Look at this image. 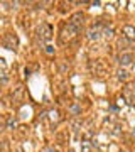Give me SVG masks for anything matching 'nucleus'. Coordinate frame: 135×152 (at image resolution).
<instances>
[{
	"label": "nucleus",
	"mask_w": 135,
	"mask_h": 152,
	"mask_svg": "<svg viewBox=\"0 0 135 152\" xmlns=\"http://www.w3.org/2000/svg\"><path fill=\"white\" fill-rule=\"evenodd\" d=\"M81 32V27H78L76 24H73V22L68 21L66 26H63V29H61V34H59V41L63 42V44H66V42L73 41L76 36Z\"/></svg>",
	"instance_id": "f257e3e1"
},
{
	"label": "nucleus",
	"mask_w": 135,
	"mask_h": 152,
	"mask_svg": "<svg viewBox=\"0 0 135 152\" xmlns=\"http://www.w3.org/2000/svg\"><path fill=\"white\" fill-rule=\"evenodd\" d=\"M51 37H53V26L47 24V22H42L39 27H37V31H36V39H37V42H39V44H44V42H47Z\"/></svg>",
	"instance_id": "f03ea898"
},
{
	"label": "nucleus",
	"mask_w": 135,
	"mask_h": 152,
	"mask_svg": "<svg viewBox=\"0 0 135 152\" xmlns=\"http://www.w3.org/2000/svg\"><path fill=\"white\" fill-rule=\"evenodd\" d=\"M2 44H4V48L10 49V51H17V48H19V37H17V34H14V32H7L4 36Z\"/></svg>",
	"instance_id": "7ed1b4c3"
},
{
	"label": "nucleus",
	"mask_w": 135,
	"mask_h": 152,
	"mask_svg": "<svg viewBox=\"0 0 135 152\" xmlns=\"http://www.w3.org/2000/svg\"><path fill=\"white\" fill-rule=\"evenodd\" d=\"M122 97L128 105H135V83H127L122 90Z\"/></svg>",
	"instance_id": "20e7f679"
},
{
	"label": "nucleus",
	"mask_w": 135,
	"mask_h": 152,
	"mask_svg": "<svg viewBox=\"0 0 135 152\" xmlns=\"http://www.w3.org/2000/svg\"><path fill=\"white\" fill-rule=\"evenodd\" d=\"M108 69H110V68H108L101 59L91 63V73H93V76H96V78H103V76L108 73Z\"/></svg>",
	"instance_id": "39448f33"
},
{
	"label": "nucleus",
	"mask_w": 135,
	"mask_h": 152,
	"mask_svg": "<svg viewBox=\"0 0 135 152\" xmlns=\"http://www.w3.org/2000/svg\"><path fill=\"white\" fill-rule=\"evenodd\" d=\"M103 32H105V26H103L101 22H98L96 26H93V27L88 31V39H90V41H98Z\"/></svg>",
	"instance_id": "423d86ee"
},
{
	"label": "nucleus",
	"mask_w": 135,
	"mask_h": 152,
	"mask_svg": "<svg viewBox=\"0 0 135 152\" xmlns=\"http://www.w3.org/2000/svg\"><path fill=\"white\" fill-rule=\"evenodd\" d=\"M134 63V54L132 53H120L118 56V64L120 66H130Z\"/></svg>",
	"instance_id": "0eeeda50"
},
{
	"label": "nucleus",
	"mask_w": 135,
	"mask_h": 152,
	"mask_svg": "<svg viewBox=\"0 0 135 152\" xmlns=\"http://www.w3.org/2000/svg\"><path fill=\"white\" fill-rule=\"evenodd\" d=\"M122 32H123V37H127L130 42L135 41V27H134V26H130V24H125V26L122 27Z\"/></svg>",
	"instance_id": "6e6552de"
},
{
	"label": "nucleus",
	"mask_w": 135,
	"mask_h": 152,
	"mask_svg": "<svg viewBox=\"0 0 135 152\" xmlns=\"http://www.w3.org/2000/svg\"><path fill=\"white\" fill-rule=\"evenodd\" d=\"M128 44H130V41H128L127 37H122L120 41H118V49H120V51H125Z\"/></svg>",
	"instance_id": "1a4fd4ad"
},
{
	"label": "nucleus",
	"mask_w": 135,
	"mask_h": 152,
	"mask_svg": "<svg viewBox=\"0 0 135 152\" xmlns=\"http://www.w3.org/2000/svg\"><path fill=\"white\" fill-rule=\"evenodd\" d=\"M117 78H118V80H123V81H125V80H127L128 78V73L127 71H125V69H118V73H117Z\"/></svg>",
	"instance_id": "9d476101"
},
{
	"label": "nucleus",
	"mask_w": 135,
	"mask_h": 152,
	"mask_svg": "<svg viewBox=\"0 0 135 152\" xmlns=\"http://www.w3.org/2000/svg\"><path fill=\"white\" fill-rule=\"evenodd\" d=\"M69 110L73 112V115H80V113H81V108H80V105H78V103L71 105V108H69Z\"/></svg>",
	"instance_id": "9b49d317"
},
{
	"label": "nucleus",
	"mask_w": 135,
	"mask_h": 152,
	"mask_svg": "<svg viewBox=\"0 0 135 152\" xmlns=\"http://www.w3.org/2000/svg\"><path fill=\"white\" fill-rule=\"evenodd\" d=\"M7 125H9V129H14V127H15V118H9Z\"/></svg>",
	"instance_id": "f8f14e48"
},
{
	"label": "nucleus",
	"mask_w": 135,
	"mask_h": 152,
	"mask_svg": "<svg viewBox=\"0 0 135 152\" xmlns=\"http://www.w3.org/2000/svg\"><path fill=\"white\" fill-rule=\"evenodd\" d=\"M46 53H47V54H53L54 48H53V46H46Z\"/></svg>",
	"instance_id": "ddd939ff"
},
{
	"label": "nucleus",
	"mask_w": 135,
	"mask_h": 152,
	"mask_svg": "<svg viewBox=\"0 0 135 152\" xmlns=\"http://www.w3.org/2000/svg\"><path fill=\"white\" fill-rule=\"evenodd\" d=\"M46 152H54V149H47V151Z\"/></svg>",
	"instance_id": "4468645a"
}]
</instances>
